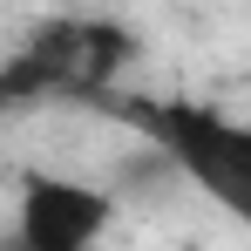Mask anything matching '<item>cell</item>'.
Here are the masks:
<instances>
[{
  "label": "cell",
  "instance_id": "7a4b0ae2",
  "mask_svg": "<svg viewBox=\"0 0 251 251\" xmlns=\"http://www.w3.org/2000/svg\"><path fill=\"white\" fill-rule=\"evenodd\" d=\"M109 217H116V197L109 190L34 170L21 183L14 238H21V251H95V238L109 231Z\"/></svg>",
  "mask_w": 251,
  "mask_h": 251
},
{
  "label": "cell",
  "instance_id": "6da1fadb",
  "mask_svg": "<svg viewBox=\"0 0 251 251\" xmlns=\"http://www.w3.org/2000/svg\"><path fill=\"white\" fill-rule=\"evenodd\" d=\"M116 116L143 129L176 176H190L224 217L251 231V123L204 109V102H143V95L116 102Z\"/></svg>",
  "mask_w": 251,
  "mask_h": 251
}]
</instances>
